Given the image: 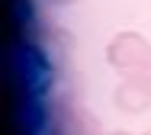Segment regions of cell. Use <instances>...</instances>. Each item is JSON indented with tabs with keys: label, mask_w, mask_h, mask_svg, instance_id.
Instances as JSON below:
<instances>
[{
	"label": "cell",
	"mask_w": 151,
	"mask_h": 135,
	"mask_svg": "<svg viewBox=\"0 0 151 135\" xmlns=\"http://www.w3.org/2000/svg\"><path fill=\"white\" fill-rule=\"evenodd\" d=\"M48 135H103L100 119L74 97H52L45 103Z\"/></svg>",
	"instance_id": "1"
},
{
	"label": "cell",
	"mask_w": 151,
	"mask_h": 135,
	"mask_svg": "<svg viewBox=\"0 0 151 135\" xmlns=\"http://www.w3.org/2000/svg\"><path fill=\"white\" fill-rule=\"evenodd\" d=\"M151 55V42L142 32H119L106 45V61L119 74H138Z\"/></svg>",
	"instance_id": "2"
},
{
	"label": "cell",
	"mask_w": 151,
	"mask_h": 135,
	"mask_svg": "<svg viewBox=\"0 0 151 135\" xmlns=\"http://www.w3.org/2000/svg\"><path fill=\"white\" fill-rule=\"evenodd\" d=\"M113 100L125 113H145L151 106V84L138 74H125L122 84L116 87V93H113Z\"/></svg>",
	"instance_id": "3"
},
{
	"label": "cell",
	"mask_w": 151,
	"mask_h": 135,
	"mask_svg": "<svg viewBox=\"0 0 151 135\" xmlns=\"http://www.w3.org/2000/svg\"><path fill=\"white\" fill-rule=\"evenodd\" d=\"M32 48H35V55L42 58V61H48V68H58L68 61V52H71V35L64 32V29H55V26H48V29H42V32L32 39Z\"/></svg>",
	"instance_id": "4"
},
{
	"label": "cell",
	"mask_w": 151,
	"mask_h": 135,
	"mask_svg": "<svg viewBox=\"0 0 151 135\" xmlns=\"http://www.w3.org/2000/svg\"><path fill=\"white\" fill-rule=\"evenodd\" d=\"M138 77H145V80L151 84V55H148V61H145V68L138 71Z\"/></svg>",
	"instance_id": "5"
},
{
	"label": "cell",
	"mask_w": 151,
	"mask_h": 135,
	"mask_svg": "<svg viewBox=\"0 0 151 135\" xmlns=\"http://www.w3.org/2000/svg\"><path fill=\"white\" fill-rule=\"evenodd\" d=\"M52 3H58V6H71V3H81V0H52Z\"/></svg>",
	"instance_id": "6"
},
{
	"label": "cell",
	"mask_w": 151,
	"mask_h": 135,
	"mask_svg": "<svg viewBox=\"0 0 151 135\" xmlns=\"http://www.w3.org/2000/svg\"><path fill=\"white\" fill-rule=\"evenodd\" d=\"M109 135H129V132H109Z\"/></svg>",
	"instance_id": "7"
},
{
	"label": "cell",
	"mask_w": 151,
	"mask_h": 135,
	"mask_svg": "<svg viewBox=\"0 0 151 135\" xmlns=\"http://www.w3.org/2000/svg\"><path fill=\"white\" fill-rule=\"evenodd\" d=\"M145 135H151V132H145Z\"/></svg>",
	"instance_id": "8"
}]
</instances>
